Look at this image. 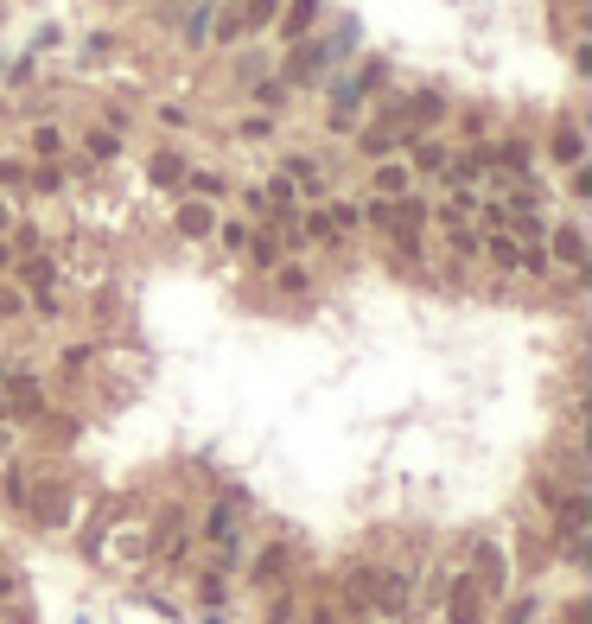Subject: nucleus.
Wrapping results in <instances>:
<instances>
[{
    "mask_svg": "<svg viewBox=\"0 0 592 624\" xmlns=\"http://www.w3.org/2000/svg\"><path fill=\"white\" fill-rule=\"evenodd\" d=\"M351 51H357V26L332 32V39H319V45H300V51H293V64H287V77H281V83H306V77H319L332 58H351Z\"/></svg>",
    "mask_w": 592,
    "mask_h": 624,
    "instance_id": "1",
    "label": "nucleus"
},
{
    "mask_svg": "<svg viewBox=\"0 0 592 624\" xmlns=\"http://www.w3.org/2000/svg\"><path fill=\"white\" fill-rule=\"evenodd\" d=\"M363 605L395 618L408 605V574H395V567H363Z\"/></svg>",
    "mask_w": 592,
    "mask_h": 624,
    "instance_id": "2",
    "label": "nucleus"
},
{
    "mask_svg": "<svg viewBox=\"0 0 592 624\" xmlns=\"http://www.w3.org/2000/svg\"><path fill=\"white\" fill-rule=\"evenodd\" d=\"M0 402H7L13 414H45V389L32 370H7V383H0Z\"/></svg>",
    "mask_w": 592,
    "mask_h": 624,
    "instance_id": "3",
    "label": "nucleus"
},
{
    "mask_svg": "<svg viewBox=\"0 0 592 624\" xmlns=\"http://www.w3.org/2000/svg\"><path fill=\"white\" fill-rule=\"evenodd\" d=\"M478 593L484 599H503V593H510V561H503V548L497 542H478Z\"/></svg>",
    "mask_w": 592,
    "mask_h": 624,
    "instance_id": "4",
    "label": "nucleus"
},
{
    "mask_svg": "<svg viewBox=\"0 0 592 624\" xmlns=\"http://www.w3.org/2000/svg\"><path fill=\"white\" fill-rule=\"evenodd\" d=\"M440 593H446V624H478V618H484V593H478L472 574L452 580V586H440Z\"/></svg>",
    "mask_w": 592,
    "mask_h": 624,
    "instance_id": "5",
    "label": "nucleus"
},
{
    "mask_svg": "<svg viewBox=\"0 0 592 624\" xmlns=\"http://www.w3.org/2000/svg\"><path fill=\"white\" fill-rule=\"evenodd\" d=\"M312 20H319V0H293V7L281 13V39H287V45H306Z\"/></svg>",
    "mask_w": 592,
    "mask_h": 624,
    "instance_id": "6",
    "label": "nucleus"
},
{
    "mask_svg": "<svg viewBox=\"0 0 592 624\" xmlns=\"http://www.w3.org/2000/svg\"><path fill=\"white\" fill-rule=\"evenodd\" d=\"M548 147H554V160H561V166H580V160H586V134H580V121H561Z\"/></svg>",
    "mask_w": 592,
    "mask_h": 624,
    "instance_id": "7",
    "label": "nucleus"
},
{
    "mask_svg": "<svg viewBox=\"0 0 592 624\" xmlns=\"http://www.w3.org/2000/svg\"><path fill=\"white\" fill-rule=\"evenodd\" d=\"M554 255H561L567 268H586V236H580V223H561V230H554Z\"/></svg>",
    "mask_w": 592,
    "mask_h": 624,
    "instance_id": "8",
    "label": "nucleus"
},
{
    "mask_svg": "<svg viewBox=\"0 0 592 624\" xmlns=\"http://www.w3.org/2000/svg\"><path fill=\"white\" fill-rule=\"evenodd\" d=\"M211 230H217V217H211V204H204V198L179 204V236H211Z\"/></svg>",
    "mask_w": 592,
    "mask_h": 624,
    "instance_id": "9",
    "label": "nucleus"
},
{
    "mask_svg": "<svg viewBox=\"0 0 592 624\" xmlns=\"http://www.w3.org/2000/svg\"><path fill=\"white\" fill-rule=\"evenodd\" d=\"M204 535H211L217 548H223V542H236V504H230V497H217V510L204 516Z\"/></svg>",
    "mask_w": 592,
    "mask_h": 624,
    "instance_id": "10",
    "label": "nucleus"
},
{
    "mask_svg": "<svg viewBox=\"0 0 592 624\" xmlns=\"http://www.w3.org/2000/svg\"><path fill=\"white\" fill-rule=\"evenodd\" d=\"M376 192H382V198H408V166H402V160L376 166Z\"/></svg>",
    "mask_w": 592,
    "mask_h": 624,
    "instance_id": "11",
    "label": "nucleus"
},
{
    "mask_svg": "<svg viewBox=\"0 0 592 624\" xmlns=\"http://www.w3.org/2000/svg\"><path fill=\"white\" fill-rule=\"evenodd\" d=\"M287 574V542H274V548H261V561H255V580L261 586H274V580H281Z\"/></svg>",
    "mask_w": 592,
    "mask_h": 624,
    "instance_id": "12",
    "label": "nucleus"
},
{
    "mask_svg": "<svg viewBox=\"0 0 592 624\" xmlns=\"http://www.w3.org/2000/svg\"><path fill=\"white\" fill-rule=\"evenodd\" d=\"M51 274H58V268H51L45 255H26V268H20V287H26V293H51Z\"/></svg>",
    "mask_w": 592,
    "mask_h": 624,
    "instance_id": "13",
    "label": "nucleus"
},
{
    "mask_svg": "<svg viewBox=\"0 0 592 624\" xmlns=\"http://www.w3.org/2000/svg\"><path fill=\"white\" fill-rule=\"evenodd\" d=\"M274 13H281V0H242V13H236V20H242V32H255V26H268Z\"/></svg>",
    "mask_w": 592,
    "mask_h": 624,
    "instance_id": "14",
    "label": "nucleus"
},
{
    "mask_svg": "<svg viewBox=\"0 0 592 624\" xmlns=\"http://www.w3.org/2000/svg\"><path fill=\"white\" fill-rule=\"evenodd\" d=\"M211 20H217L211 7H191V20H185V45H211Z\"/></svg>",
    "mask_w": 592,
    "mask_h": 624,
    "instance_id": "15",
    "label": "nucleus"
},
{
    "mask_svg": "<svg viewBox=\"0 0 592 624\" xmlns=\"http://www.w3.org/2000/svg\"><path fill=\"white\" fill-rule=\"evenodd\" d=\"M179 179H185L179 153H153V185H179Z\"/></svg>",
    "mask_w": 592,
    "mask_h": 624,
    "instance_id": "16",
    "label": "nucleus"
},
{
    "mask_svg": "<svg viewBox=\"0 0 592 624\" xmlns=\"http://www.w3.org/2000/svg\"><path fill=\"white\" fill-rule=\"evenodd\" d=\"M64 510H71V497H64V491H45V497H39V523L58 529V523H64Z\"/></svg>",
    "mask_w": 592,
    "mask_h": 624,
    "instance_id": "17",
    "label": "nucleus"
},
{
    "mask_svg": "<svg viewBox=\"0 0 592 624\" xmlns=\"http://www.w3.org/2000/svg\"><path fill=\"white\" fill-rule=\"evenodd\" d=\"M484 255L503 262V268H516V236H484Z\"/></svg>",
    "mask_w": 592,
    "mask_h": 624,
    "instance_id": "18",
    "label": "nucleus"
},
{
    "mask_svg": "<svg viewBox=\"0 0 592 624\" xmlns=\"http://www.w3.org/2000/svg\"><path fill=\"white\" fill-rule=\"evenodd\" d=\"M249 255L261 268H281V249H274V236H249Z\"/></svg>",
    "mask_w": 592,
    "mask_h": 624,
    "instance_id": "19",
    "label": "nucleus"
},
{
    "mask_svg": "<svg viewBox=\"0 0 592 624\" xmlns=\"http://www.w3.org/2000/svg\"><path fill=\"white\" fill-rule=\"evenodd\" d=\"M191 192L211 204V198H223V179H217V172H191Z\"/></svg>",
    "mask_w": 592,
    "mask_h": 624,
    "instance_id": "20",
    "label": "nucleus"
},
{
    "mask_svg": "<svg viewBox=\"0 0 592 624\" xmlns=\"http://www.w3.org/2000/svg\"><path fill=\"white\" fill-rule=\"evenodd\" d=\"M58 147H64V134H58V128H39V134H32V153H39V160H51Z\"/></svg>",
    "mask_w": 592,
    "mask_h": 624,
    "instance_id": "21",
    "label": "nucleus"
},
{
    "mask_svg": "<svg viewBox=\"0 0 592 624\" xmlns=\"http://www.w3.org/2000/svg\"><path fill=\"white\" fill-rule=\"evenodd\" d=\"M306 236H312V242H332L338 230H332V217H325V211H312V217H306Z\"/></svg>",
    "mask_w": 592,
    "mask_h": 624,
    "instance_id": "22",
    "label": "nucleus"
},
{
    "mask_svg": "<svg viewBox=\"0 0 592 624\" xmlns=\"http://www.w3.org/2000/svg\"><path fill=\"white\" fill-rule=\"evenodd\" d=\"M223 599H230V586H223V574H204V605H211V612H217Z\"/></svg>",
    "mask_w": 592,
    "mask_h": 624,
    "instance_id": "23",
    "label": "nucleus"
},
{
    "mask_svg": "<svg viewBox=\"0 0 592 624\" xmlns=\"http://www.w3.org/2000/svg\"><path fill=\"white\" fill-rule=\"evenodd\" d=\"M58 185H64L58 166H39V172H32V192H58Z\"/></svg>",
    "mask_w": 592,
    "mask_h": 624,
    "instance_id": "24",
    "label": "nucleus"
},
{
    "mask_svg": "<svg viewBox=\"0 0 592 624\" xmlns=\"http://www.w3.org/2000/svg\"><path fill=\"white\" fill-rule=\"evenodd\" d=\"M217 236H223V249H249V223H223Z\"/></svg>",
    "mask_w": 592,
    "mask_h": 624,
    "instance_id": "25",
    "label": "nucleus"
},
{
    "mask_svg": "<svg viewBox=\"0 0 592 624\" xmlns=\"http://www.w3.org/2000/svg\"><path fill=\"white\" fill-rule=\"evenodd\" d=\"M281 293H306V268H300V262L281 268Z\"/></svg>",
    "mask_w": 592,
    "mask_h": 624,
    "instance_id": "26",
    "label": "nucleus"
},
{
    "mask_svg": "<svg viewBox=\"0 0 592 624\" xmlns=\"http://www.w3.org/2000/svg\"><path fill=\"white\" fill-rule=\"evenodd\" d=\"M115 147H121V141H115L109 128H102V134H90V153H96V160H115Z\"/></svg>",
    "mask_w": 592,
    "mask_h": 624,
    "instance_id": "27",
    "label": "nucleus"
},
{
    "mask_svg": "<svg viewBox=\"0 0 592 624\" xmlns=\"http://www.w3.org/2000/svg\"><path fill=\"white\" fill-rule=\"evenodd\" d=\"M414 160H421V166H427V172H446V147H433V141H427V147H421V153H414Z\"/></svg>",
    "mask_w": 592,
    "mask_h": 624,
    "instance_id": "28",
    "label": "nucleus"
},
{
    "mask_svg": "<svg viewBox=\"0 0 592 624\" xmlns=\"http://www.w3.org/2000/svg\"><path fill=\"white\" fill-rule=\"evenodd\" d=\"M255 96H261V102H268V109H274V102H287V83H281V77H268V83H261Z\"/></svg>",
    "mask_w": 592,
    "mask_h": 624,
    "instance_id": "29",
    "label": "nucleus"
},
{
    "mask_svg": "<svg viewBox=\"0 0 592 624\" xmlns=\"http://www.w3.org/2000/svg\"><path fill=\"white\" fill-rule=\"evenodd\" d=\"M452 255H478V236L472 230H452Z\"/></svg>",
    "mask_w": 592,
    "mask_h": 624,
    "instance_id": "30",
    "label": "nucleus"
},
{
    "mask_svg": "<svg viewBox=\"0 0 592 624\" xmlns=\"http://www.w3.org/2000/svg\"><path fill=\"white\" fill-rule=\"evenodd\" d=\"M325 217H332V230H351V223H357V211H351V204H332Z\"/></svg>",
    "mask_w": 592,
    "mask_h": 624,
    "instance_id": "31",
    "label": "nucleus"
},
{
    "mask_svg": "<svg viewBox=\"0 0 592 624\" xmlns=\"http://www.w3.org/2000/svg\"><path fill=\"white\" fill-rule=\"evenodd\" d=\"M217 26V39H242V20H236V13H223V20H211Z\"/></svg>",
    "mask_w": 592,
    "mask_h": 624,
    "instance_id": "32",
    "label": "nucleus"
},
{
    "mask_svg": "<svg viewBox=\"0 0 592 624\" xmlns=\"http://www.w3.org/2000/svg\"><path fill=\"white\" fill-rule=\"evenodd\" d=\"M0 185H26V166H13V160H0Z\"/></svg>",
    "mask_w": 592,
    "mask_h": 624,
    "instance_id": "33",
    "label": "nucleus"
},
{
    "mask_svg": "<svg viewBox=\"0 0 592 624\" xmlns=\"http://www.w3.org/2000/svg\"><path fill=\"white\" fill-rule=\"evenodd\" d=\"M529 618H535V605H529V599H522V605H516V612H510V618H503V624H529Z\"/></svg>",
    "mask_w": 592,
    "mask_h": 624,
    "instance_id": "34",
    "label": "nucleus"
},
{
    "mask_svg": "<svg viewBox=\"0 0 592 624\" xmlns=\"http://www.w3.org/2000/svg\"><path fill=\"white\" fill-rule=\"evenodd\" d=\"M268 624H293V605H274V612H268Z\"/></svg>",
    "mask_w": 592,
    "mask_h": 624,
    "instance_id": "35",
    "label": "nucleus"
},
{
    "mask_svg": "<svg viewBox=\"0 0 592 624\" xmlns=\"http://www.w3.org/2000/svg\"><path fill=\"white\" fill-rule=\"evenodd\" d=\"M7 453H13V433H7V427H0V465H7Z\"/></svg>",
    "mask_w": 592,
    "mask_h": 624,
    "instance_id": "36",
    "label": "nucleus"
},
{
    "mask_svg": "<svg viewBox=\"0 0 592 624\" xmlns=\"http://www.w3.org/2000/svg\"><path fill=\"white\" fill-rule=\"evenodd\" d=\"M0 599H13V574H7V567H0Z\"/></svg>",
    "mask_w": 592,
    "mask_h": 624,
    "instance_id": "37",
    "label": "nucleus"
},
{
    "mask_svg": "<svg viewBox=\"0 0 592 624\" xmlns=\"http://www.w3.org/2000/svg\"><path fill=\"white\" fill-rule=\"evenodd\" d=\"M0 262H7V249H0Z\"/></svg>",
    "mask_w": 592,
    "mask_h": 624,
    "instance_id": "38",
    "label": "nucleus"
},
{
    "mask_svg": "<svg viewBox=\"0 0 592 624\" xmlns=\"http://www.w3.org/2000/svg\"><path fill=\"white\" fill-rule=\"evenodd\" d=\"M0 414H7V402H0Z\"/></svg>",
    "mask_w": 592,
    "mask_h": 624,
    "instance_id": "39",
    "label": "nucleus"
}]
</instances>
